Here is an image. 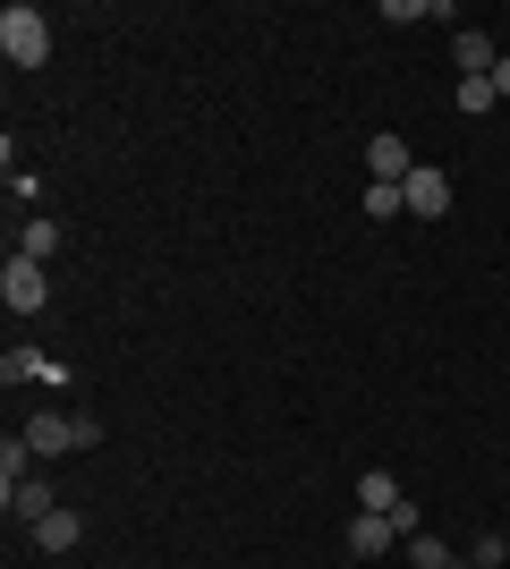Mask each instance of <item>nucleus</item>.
Returning a JSON list of instances; mask_svg holds the SVG:
<instances>
[{
	"label": "nucleus",
	"instance_id": "obj_1",
	"mask_svg": "<svg viewBox=\"0 0 510 569\" xmlns=\"http://www.w3.org/2000/svg\"><path fill=\"white\" fill-rule=\"evenodd\" d=\"M0 51H9V69H43L51 60V18L26 9V0H9V9H0Z\"/></svg>",
	"mask_w": 510,
	"mask_h": 569
},
{
	"label": "nucleus",
	"instance_id": "obj_2",
	"mask_svg": "<svg viewBox=\"0 0 510 569\" xmlns=\"http://www.w3.org/2000/svg\"><path fill=\"white\" fill-rule=\"evenodd\" d=\"M102 426L94 417H60V408H43V417H26V451L51 459V451H94Z\"/></svg>",
	"mask_w": 510,
	"mask_h": 569
},
{
	"label": "nucleus",
	"instance_id": "obj_3",
	"mask_svg": "<svg viewBox=\"0 0 510 569\" xmlns=\"http://www.w3.org/2000/svg\"><path fill=\"white\" fill-rule=\"evenodd\" d=\"M0 307H9V315H43L51 307V281H43V263H34V256L0 263Z\"/></svg>",
	"mask_w": 510,
	"mask_h": 569
},
{
	"label": "nucleus",
	"instance_id": "obj_4",
	"mask_svg": "<svg viewBox=\"0 0 510 569\" xmlns=\"http://www.w3.org/2000/svg\"><path fill=\"white\" fill-rule=\"evenodd\" d=\"M400 196H409V213H417V221H442V213H451V179H442L434 162H417L409 179H400Z\"/></svg>",
	"mask_w": 510,
	"mask_h": 569
},
{
	"label": "nucleus",
	"instance_id": "obj_5",
	"mask_svg": "<svg viewBox=\"0 0 510 569\" xmlns=\"http://www.w3.org/2000/svg\"><path fill=\"white\" fill-rule=\"evenodd\" d=\"M417 170V153H409V137H366V179H383V188H400V179H409Z\"/></svg>",
	"mask_w": 510,
	"mask_h": 569
},
{
	"label": "nucleus",
	"instance_id": "obj_6",
	"mask_svg": "<svg viewBox=\"0 0 510 569\" xmlns=\"http://www.w3.org/2000/svg\"><path fill=\"white\" fill-rule=\"evenodd\" d=\"M451 60H460V77H493L502 69V51H493L486 26H460V34H451Z\"/></svg>",
	"mask_w": 510,
	"mask_h": 569
},
{
	"label": "nucleus",
	"instance_id": "obj_7",
	"mask_svg": "<svg viewBox=\"0 0 510 569\" xmlns=\"http://www.w3.org/2000/svg\"><path fill=\"white\" fill-rule=\"evenodd\" d=\"M391 545H409L391 519H374V510H358V519H349V552H358V561H374V552H391Z\"/></svg>",
	"mask_w": 510,
	"mask_h": 569
},
{
	"label": "nucleus",
	"instance_id": "obj_8",
	"mask_svg": "<svg viewBox=\"0 0 510 569\" xmlns=\"http://www.w3.org/2000/svg\"><path fill=\"white\" fill-rule=\"evenodd\" d=\"M0 501H9V519H26V527H43L51 510H60V501H51V485H43V476H26L18 493H0Z\"/></svg>",
	"mask_w": 510,
	"mask_h": 569
},
{
	"label": "nucleus",
	"instance_id": "obj_9",
	"mask_svg": "<svg viewBox=\"0 0 510 569\" xmlns=\"http://www.w3.org/2000/svg\"><path fill=\"white\" fill-rule=\"evenodd\" d=\"M358 510L391 519V510H400V476H391V468H366V476H358Z\"/></svg>",
	"mask_w": 510,
	"mask_h": 569
},
{
	"label": "nucleus",
	"instance_id": "obj_10",
	"mask_svg": "<svg viewBox=\"0 0 510 569\" xmlns=\"http://www.w3.org/2000/svg\"><path fill=\"white\" fill-rule=\"evenodd\" d=\"M77 536H86V519H77V510H51V519L34 527V545H43V552H77Z\"/></svg>",
	"mask_w": 510,
	"mask_h": 569
},
{
	"label": "nucleus",
	"instance_id": "obj_11",
	"mask_svg": "<svg viewBox=\"0 0 510 569\" xmlns=\"http://www.w3.org/2000/svg\"><path fill=\"white\" fill-rule=\"evenodd\" d=\"M0 375H9V382H18V375L26 382H60V366H51L43 349H9V357H0Z\"/></svg>",
	"mask_w": 510,
	"mask_h": 569
},
{
	"label": "nucleus",
	"instance_id": "obj_12",
	"mask_svg": "<svg viewBox=\"0 0 510 569\" xmlns=\"http://www.w3.org/2000/svg\"><path fill=\"white\" fill-rule=\"evenodd\" d=\"M18 256L51 263V256H60V221H43V213H34V221H26V230H18Z\"/></svg>",
	"mask_w": 510,
	"mask_h": 569
},
{
	"label": "nucleus",
	"instance_id": "obj_13",
	"mask_svg": "<svg viewBox=\"0 0 510 569\" xmlns=\"http://www.w3.org/2000/svg\"><path fill=\"white\" fill-rule=\"evenodd\" d=\"M26 459H34V451H26V433H9V442H0V493H18V485H26Z\"/></svg>",
	"mask_w": 510,
	"mask_h": 569
},
{
	"label": "nucleus",
	"instance_id": "obj_14",
	"mask_svg": "<svg viewBox=\"0 0 510 569\" xmlns=\"http://www.w3.org/2000/svg\"><path fill=\"white\" fill-rule=\"evenodd\" d=\"M400 213H409V196L374 179V188H366V221H400Z\"/></svg>",
	"mask_w": 510,
	"mask_h": 569
},
{
	"label": "nucleus",
	"instance_id": "obj_15",
	"mask_svg": "<svg viewBox=\"0 0 510 569\" xmlns=\"http://www.w3.org/2000/svg\"><path fill=\"white\" fill-rule=\"evenodd\" d=\"M409 561L417 569H451V545H442V536H409Z\"/></svg>",
	"mask_w": 510,
	"mask_h": 569
},
{
	"label": "nucleus",
	"instance_id": "obj_16",
	"mask_svg": "<svg viewBox=\"0 0 510 569\" xmlns=\"http://www.w3.org/2000/svg\"><path fill=\"white\" fill-rule=\"evenodd\" d=\"M493 102H502V94H493V77H460V111H493Z\"/></svg>",
	"mask_w": 510,
	"mask_h": 569
},
{
	"label": "nucleus",
	"instance_id": "obj_17",
	"mask_svg": "<svg viewBox=\"0 0 510 569\" xmlns=\"http://www.w3.org/2000/svg\"><path fill=\"white\" fill-rule=\"evenodd\" d=\"M493 94H502V102H510V51H502V69H493Z\"/></svg>",
	"mask_w": 510,
	"mask_h": 569
},
{
	"label": "nucleus",
	"instance_id": "obj_18",
	"mask_svg": "<svg viewBox=\"0 0 510 569\" xmlns=\"http://www.w3.org/2000/svg\"><path fill=\"white\" fill-rule=\"evenodd\" d=\"M502 51H510V34H502Z\"/></svg>",
	"mask_w": 510,
	"mask_h": 569
},
{
	"label": "nucleus",
	"instance_id": "obj_19",
	"mask_svg": "<svg viewBox=\"0 0 510 569\" xmlns=\"http://www.w3.org/2000/svg\"><path fill=\"white\" fill-rule=\"evenodd\" d=\"M451 569H468V561H451Z\"/></svg>",
	"mask_w": 510,
	"mask_h": 569
}]
</instances>
